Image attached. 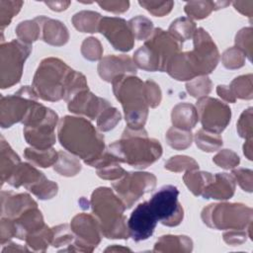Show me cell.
I'll list each match as a JSON object with an SVG mask.
<instances>
[{
  "instance_id": "cell-1",
  "label": "cell",
  "mask_w": 253,
  "mask_h": 253,
  "mask_svg": "<svg viewBox=\"0 0 253 253\" xmlns=\"http://www.w3.org/2000/svg\"><path fill=\"white\" fill-rule=\"evenodd\" d=\"M57 136L66 150L92 167L106 151L104 136L84 118H62L58 123Z\"/></svg>"
},
{
  "instance_id": "cell-2",
  "label": "cell",
  "mask_w": 253,
  "mask_h": 253,
  "mask_svg": "<svg viewBox=\"0 0 253 253\" xmlns=\"http://www.w3.org/2000/svg\"><path fill=\"white\" fill-rule=\"evenodd\" d=\"M108 150L121 163H126L134 168L143 169L162 155V146L155 138H150L144 128L133 129L126 126L121 139L114 141Z\"/></svg>"
},
{
  "instance_id": "cell-3",
  "label": "cell",
  "mask_w": 253,
  "mask_h": 253,
  "mask_svg": "<svg viewBox=\"0 0 253 253\" xmlns=\"http://www.w3.org/2000/svg\"><path fill=\"white\" fill-rule=\"evenodd\" d=\"M90 206L104 237L109 239L129 237L126 218L124 215L126 206L110 188H97L92 193Z\"/></svg>"
},
{
  "instance_id": "cell-4",
  "label": "cell",
  "mask_w": 253,
  "mask_h": 253,
  "mask_svg": "<svg viewBox=\"0 0 253 253\" xmlns=\"http://www.w3.org/2000/svg\"><path fill=\"white\" fill-rule=\"evenodd\" d=\"M112 85L115 97L123 106L127 126L143 128L149 108L144 82L135 75H120L112 81Z\"/></svg>"
},
{
  "instance_id": "cell-5",
  "label": "cell",
  "mask_w": 253,
  "mask_h": 253,
  "mask_svg": "<svg viewBox=\"0 0 253 253\" xmlns=\"http://www.w3.org/2000/svg\"><path fill=\"white\" fill-rule=\"evenodd\" d=\"M73 71L59 58H44L35 73L32 88L37 96L44 101L55 102L64 99Z\"/></svg>"
},
{
  "instance_id": "cell-6",
  "label": "cell",
  "mask_w": 253,
  "mask_h": 253,
  "mask_svg": "<svg viewBox=\"0 0 253 253\" xmlns=\"http://www.w3.org/2000/svg\"><path fill=\"white\" fill-rule=\"evenodd\" d=\"M205 224L213 229H247L252 224V209L237 203L211 204L202 211Z\"/></svg>"
},
{
  "instance_id": "cell-7",
  "label": "cell",
  "mask_w": 253,
  "mask_h": 253,
  "mask_svg": "<svg viewBox=\"0 0 253 253\" xmlns=\"http://www.w3.org/2000/svg\"><path fill=\"white\" fill-rule=\"evenodd\" d=\"M31 51V44H27L20 40L1 42L0 86L2 89L10 88L19 83L23 74L24 63Z\"/></svg>"
},
{
  "instance_id": "cell-8",
  "label": "cell",
  "mask_w": 253,
  "mask_h": 253,
  "mask_svg": "<svg viewBox=\"0 0 253 253\" xmlns=\"http://www.w3.org/2000/svg\"><path fill=\"white\" fill-rule=\"evenodd\" d=\"M194 48L186 52L190 66L195 76L208 75L216 67L219 52L209 33L203 28H198L193 36Z\"/></svg>"
},
{
  "instance_id": "cell-9",
  "label": "cell",
  "mask_w": 253,
  "mask_h": 253,
  "mask_svg": "<svg viewBox=\"0 0 253 253\" xmlns=\"http://www.w3.org/2000/svg\"><path fill=\"white\" fill-rule=\"evenodd\" d=\"M179 190L173 185L160 188L150 199L149 206L157 221L166 226H177L184 217V210L178 201Z\"/></svg>"
},
{
  "instance_id": "cell-10",
  "label": "cell",
  "mask_w": 253,
  "mask_h": 253,
  "mask_svg": "<svg viewBox=\"0 0 253 253\" xmlns=\"http://www.w3.org/2000/svg\"><path fill=\"white\" fill-rule=\"evenodd\" d=\"M156 177L148 172H126V174L112 183L118 197L126 209H129L140 197L154 190Z\"/></svg>"
},
{
  "instance_id": "cell-11",
  "label": "cell",
  "mask_w": 253,
  "mask_h": 253,
  "mask_svg": "<svg viewBox=\"0 0 253 253\" xmlns=\"http://www.w3.org/2000/svg\"><path fill=\"white\" fill-rule=\"evenodd\" d=\"M38 96L32 86H23L13 95L1 96L0 121L3 128L10 127L14 124L24 120L28 111Z\"/></svg>"
},
{
  "instance_id": "cell-12",
  "label": "cell",
  "mask_w": 253,
  "mask_h": 253,
  "mask_svg": "<svg viewBox=\"0 0 253 253\" xmlns=\"http://www.w3.org/2000/svg\"><path fill=\"white\" fill-rule=\"evenodd\" d=\"M70 227L75 235V240L65 251L92 252L101 241L102 233L99 223L91 214L78 213L72 218Z\"/></svg>"
},
{
  "instance_id": "cell-13",
  "label": "cell",
  "mask_w": 253,
  "mask_h": 253,
  "mask_svg": "<svg viewBox=\"0 0 253 253\" xmlns=\"http://www.w3.org/2000/svg\"><path fill=\"white\" fill-rule=\"evenodd\" d=\"M196 107L199 120L206 130L220 133L230 122V108L215 98L202 97L198 99Z\"/></svg>"
},
{
  "instance_id": "cell-14",
  "label": "cell",
  "mask_w": 253,
  "mask_h": 253,
  "mask_svg": "<svg viewBox=\"0 0 253 253\" xmlns=\"http://www.w3.org/2000/svg\"><path fill=\"white\" fill-rule=\"evenodd\" d=\"M158 65V71H166L170 59L181 52L182 42L176 40L169 32L160 28L153 30L151 36L145 41L144 44Z\"/></svg>"
},
{
  "instance_id": "cell-15",
  "label": "cell",
  "mask_w": 253,
  "mask_h": 253,
  "mask_svg": "<svg viewBox=\"0 0 253 253\" xmlns=\"http://www.w3.org/2000/svg\"><path fill=\"white\" fill-rule=\"evenodd\" d=\"M117 50L129 51L134 45V38L126 20L119 17H102L99 30Z\"/></svg>"
},
{
  "instance_id": "cell-16",
  "label": "cell",
  "mask_w": 253,
  "mask_h": 253,
  "mask_svg": "<svg viewBox=\"0 0 253 253\" xmlns=\"http://www.w3.org/2000/svg\"><path fill=\"white\" fill-rule=\"evenodd\" d=\"M156 224L157 218L153 213L149 203H140L132 211L127 220L129 236L134 241L146 240L153 234Z\"/></svg>"
},
{
  "instance_id": "cell-17",
  "label": "cell",
  "mask_w": 253,
  "mask_h": 253,
  "mask_svg": "<svg viewBox=\"0 0 253 253\" xmlns=\"http://www.w3.org/2000/svg\"><path fill=\"white\" fill-rule=\"evenodd\" d=\"M110 106L107 100L96 96L89 89L78 92L67 101V107L71 113L83 115L90 120H97L99 115Z\"/></svg>"
},
{
  "instance_id": "cell-18",
  "label": "cell",
  "mask_w": 253,
  "mask_h": 253,
  "mask_svg": "<svg viewBox=\"0 0 253 253\" xmlns=\"http://www.w3.org/2000/svg\"><path fill=\"white\" fill-rule=\"evenodd\" d=\"M98 73L103 80L112 82L120 75H135L136 66L127 55L111 54L101 58L98 64Z\"/></svg>"
},
{
  "instance_id": "cell-19",
  "label": "cell",
  "mask_w": 253,
  "mask_h": 253,
  "mask_svg": "<svg viewBox=\"0 0 253 253\" xmlns=\"http://www.w3.org/2000/svg\"><path fill=\"white\" fill-rule=\"evenodd\" d=\"M34 207H38V204L28 194L4 191L1 193V217L13 220Z\"/></svg>"
},
{
  "instance_id": "cell-20",
  "label": "cell",
  "mask_w": 253,
  "mask_h": 253,
  "mask_svg": "<svg viewBox=\"0 0 253 253\" xmlns=\"http://www.w3.org/2000/svg\"><path fill=\"white\" fill-rule=\"evenodd\" d=\"M36 20L41 26L42 39L44 42L54 46H61L68 42V30L60 21L44 16H38Z\"/></svg>"
},
{
  "instance_id": "cell-21",
  "label": "cell",
  "mask_w": 253,
  "mask_h": 253,
  "mask_svg": "<svg viewBox=\"0 0 253 253\" xmlns=\"http://www.w3.org/2000/svg\"><path fill=\"white\" fill-rule=\"evenodd\" d=\"M12 220V219H11ZM15 227V237L25 240L28 235L42 228L45 224L43 217L38 207L31 208L13 219Z\"/></svg>"
},
{
  "instance_id": "cell-22",
  "label": "cell",
  "mask_w": 253,
  "mask_h": 253,
  "mask_svg": "<svg viewBox=\"0 0 253 253\" xmlns=\"http://www.w3.org/2000/svg\"><path fill=\"white\" fill-rule=\"evenodd\" d=\"M55 124H44L37 126H25L24 137L35 148L47 149L55 143Z\"/></svg>"
},
{
  "instance_id": "cell-23",
  "label": "cell",
  "mask_w": 253,
  "mask_h": 253,
  "mask_svg": "<svg viewBox=\"0 0 253 253\" xmlns=\"http://www.w3.org/2000/svg\"><path fill=\"white\" fill-rule=\"evenodd\" d=\"M235 179L227 173H216L213 181L209 184L201 196L205 199L227 200L235 192Z\"/></svg>"
},
{
  "instance_id": "cell-24",
  "label": "cell",
  "mask_w": 253,
  "mask_h": 253,
  "mask_svg": "<svg viewBox=\"0 0 253 253\" xmlns=\"http://www.w3.org/2000/svg\"><path fill=\"white\" fill-rule=\"evenodd\" d=\"M44 178L46 177L34 166L29 163L21 162L16 167L10 178L7 180V183L14 188L24 186L27 190L30 191L31 188L36 186Z\"/></svg>"
},
{
  "instance_id": "cell-25",
  "label": "cell",
  "mask_w": 253,
  "mask_h": 253,
  "mask_svg": "<svg viewBox=\"0 0 253 253\" xmlns=\"http://www.w3.org/2000/svg\"><path fill=\"white\" fill-rule=\"evenodd\" d=\"M171 121L173 126L185 130H191L196 126L199 121V115L196 107L190 103L177 104L172 109Z\"/></svg>"
},
{
  "instance_id": "cell-26",
  "label": "cell",
  "mask_w": 253,
  "mask_h": 253,
  "mask_svg": "<svg viewBox=\"0 0 253 253\" xmlns=\"http://www.w3.org/2000/svg\"><path fill=\"white\" fill-rule=\"evenodd\" d=\"M192 240L186 235H163L154 244V252H191Z\"/></svg>"
},
{
  "instance_id": "cell-27",
  "label": "cell",
  "mask_w": 253,
  "mask_h": 253,
  "mask_svg": "<svg viewBox=\"0 0 253 253\" xmlns=\"http://www.w3.org/2000/svg\"><path fill=\"white\" fill-rule=\"evenodd\" d=\"M227 1H189L186 3L184 10L190 19L202 20L207 18L212 11L224 8L229 5Z\"/></svg>"
},
{
  "instance_id": "cell-28",
  "label": "cell",
  "mask_w": 253,
  "mask_h": 253,
  "mask_svg": "<svg viewBox=\"0 0 253 253\" xmlns=\"http://www.w3.org/2000/svg\"><path fill=\"white\" fill-rule=\"evenodd\" d=\"M0 176L2 185L7 182L16 167L21 163L18 154L11 148L9 143L1 136V154H0Z\"/></svg>"
},
{
  "instance_id": "cell-29",
  "label": "cell",
  "mask_w": 253,
  "mask_h": 253,
  "mask_svg": "<svg viewBox=\"0 0 253 253\" xmlns=\"http://www.w3.org/2000/svg\"><path fill=\"white\" fill-rule=\"evenodd\" d=\"M166 72L178 81L191 80L196 77L190 66L186 52H179L174 55L168 62Z\"/></svg>"
},
{
  "instance_id": "cell-30",
  "label": "cell",
  "mask_w": 253,
  "mask_h": 253,
  "mask_svg": "<svg viewBox=\"0 0 253 253\" xmlns=\"http://www.w3.org/2000/svg\"><path fill=\"white\" fill-rule=\"evenodd\" d=\"M102 16L94 11L83 10L72 17V24L81 33H97Z\"/></svg>"
},
{
  "instance_id": "cell-31",
  "label": "cell",
  "mask_w": 253,
  "mask_h": 253,
  "mask_svg": "<svg viewBox=\"0 0 253 253\" xmlns=\"http://www.w3.org/2000/svg\"><path fill=\"white\" fill-rule=\"evenodd\" d=\"M213 179L214 175L211 174L210 172L197 170L187 171L183 176L186 186L195 196H201L206 187L211 184Z\"/></svg>"
},
{
  "instance_id": "cell-32",
  "label": "cell",
  "mask_w": 253,
  "mask_h": 253,
  "mask_svg": "<svg viewBox=\"0 0 253 253\" xmlns=\"http://www.w3.org/2000/svg\"><path fill=\"white\" fill-rule=\"evenodd\" d=\"M24 156L33 164L42 168H46L54 165L58 158V152L55 151L52 147L47 149H38L35 147H29L25 149Z\"/></svg>"
},
{
  "instance_id": "cell-33",
  "label": "cell",
  "mask_w": 253,
  "mask_h": 253,
  "mask_svg": "<svg viewBox=\"0 0 253 253\" xmlns=\"http://www.w3.org/2000/svg\"><path fill=\"white\" fill-rule=\"evenodd\" d=\"M54 171L65 177H72L81 170V163L78 158L65 151H58V158L53 165Z\"/></svg>"
},
{
  "instance_id": "cell-34",
  "label": "cell",
  "mask_w": 253,
  "mask_h": 253,
  "mask_svg": "<svg viewBox=\"0 0 253 253\" xmlns=\"http://www.w3.org/2000/svg\"><path fill=\"white\" fill-rule=\"evenodd\" d=\"M196 30V24L192 19L188 17H180L171 23L168 32L180 42H183L193 38Z\"/></svg>"
},
{
  "instance_id": "cell-35",
  "label": "cell",
  "mask_w": 253,
  "mask_h": 253,
  "mask_svg": "<svg viewBox=\"0 0 253 253\" xmlns=\"http://www.w3.org/2000/svg\"><path fill=\"white\" fill-rule=\"evenodd\" d=\"M195 141L197 146L205 152L216 151L222 145V138L219 133L211 132L204 128H201L196 132Z\"/></svg>"
},
{
  "instance_id": "cell-36",
  "label": "cell",
  "mask_w": 253,
  "mask_h": 253,
  "mask_svg": "<svg viewBox=\"0 0 253 253\" xmlns=\"http://www.w3.org/2000/svg\"><path fill=\"white\" fill-rule=\"evenodd\" d=\"M41 34L42 29L36 18L34 20L23 21L16 27V35L18 39L27 44H31L32 42L38 41Z\"/></svg>"
},
{
  "instance_id": "cell-37",
  "label": "cell",
  "mask_w": 253,
  "mask_h": 253,
  "mask_svg": "<svg viewBox=\"0 0 253 253\" xmlns=\"http://www.w3.org/2000/svg\"><path fill=\"white\" fill-rule=\"evenodd\" d=\"M166 142L176 150H183L192 144L193 134L191 130L181 129L175 126L170 127L165 134Z\"/></svg>"
},
{
  "instance_id": "cell-38",
  "label": "cell",
  "mask_w": 253,
  "mask_h": 253,
  "mask_svg": "<svg viewBox=\"0 0 253 253\" xmlns=\"http://www.w3.org/2000/svg\"><path fill=\"white\" fill-rule=\"evenodd\" d=\"M52 237V228H49L47 225H44L42 228L28 235L25 241L27 242V245L35 251H45L47 246L51 244Z\"/></svg>"
},
{
  "instance_id": "cell-39",
  "label": "cell",
  "mask_w": 253,
  "mask_h": 253,
  "mask_svg": "<svg viewBox=\"0 0 253 253\" xmlns=\"http://www.w3.org/2000/svg\"><path fill=\"white\" fill-rule=\"evenodd\" d=\"M232 95L239 99L250 100L253 97V85H252V74L241 75L234 78L228 86Z\"/></svg>"
},
{
  "instance_id": "cell-40",
  "label": "cell",
  "mask_w": 253,
  "mask_h": 253,
  "mask_svg": "<svg viewBox=\"0 0 253 253\" xmlns=\"http://www.w3.org/2000/svg\"><path fill=\"white\" fill-rule=\"evenodd\" d=\"M127 24L133 38L137 41L147 40L154 30L152 22L148 18L140 15L130 19Z\"/></svg>"
},
{
  "instance_id": "cell-41",
  "label": "cell",
  "mask_w": 253,
  "mask_h": 253,
  "mask_svg": "<svg viewBox=\"0 0 253 253\" xmlns=\"http://www.w3.org/2000/svg\"><path fill=\"white\" fill-rule=\"evenodd\" d=\"M211 86L212 83L211 79L207 75H202L189 80L186 84V89L192 97L200 99L210 94Z\"/></svg>"
},
{
  "instance_id": "cell-42",
  "label": "cell",
  "mask_w": 253,
  "mask_h": 253,
  "mask_svg": "<svg viewBox=\"0 0 253 253\" xmlns=\"http://www.w3.org/2000/svg\"><path fill=\"white\" fill-rule=\"evenodd\" d=\"M164 168L172 172L191 171L199 169L198 162L187 155H175L170 157L164 164Z\"/></svg>"
},
{
  "instance_id": "cell-43",
  "label": "cell",
  "mask_w": 253,
  "mask_h": 253,
  "mask_svg": "<svg viewBox=\"0 0 253 253\" xmlns=\"http://www.w3.org/2000/svg\"><path fill=\"white\" fill-rule=\"evenodd\" d=\"M122 115L115 107L106 108L97 118V127L100 131H109L113 129L121 121Z\"/></svg>"
},
{
  "instance_id": "cell-44",
  "label": "cell",
  "mask_w": 253,
  "mask_h": 253,
  "mask_svg": "<svg viewBox=\"0 0 253 253\" xmlns=\"http://www.w3.org/2000/svg\"><path fill=\"white\" fill-rule=\"evenodd\" d=\"M53 231V237L51 241V245L55 248L57 247H63L67 246L70 247L75 240V235L71 229V227L67 224H60L57 226L52 227ZM67 248L63 249L62 251H65Z\"/></svg>"
},
{
  "instance_id": "cell-45",
  "label": "cell",
  "mask_w": 253,
  "mask_h": 253,
  "mask_svg": "<svg viewBox=\"0 0 253 253\" xmlns=\"http://www.w3.org/2000/svg\"><path fill=\"white\" fill-rule=\"evenodd\" d=\"M24 2L23 1H10V0H0V26L1 31L4 30L6 26H8L13 17L16 16Z\"/></svg>"
},
{
  "instance_id": "cell-46",
  "label": "cell",
  "mask_w": 253,
  "mask_h": 253,
  "mask_svg": "<svg viewBox=\"0 0 253 253\" xmlns=\"http://www.w3.org/2000/svg\"><path fill=\"white\" fill-rule=\"evenodd\" d=\"M132 60L135 66L145 71H158V65L156 63V60L145 45L140 46L134 51Z\"/></svg>"
},
{
  "instance_id": "cell-47",
  "label": "cell",
  "mask_w": 253,
  "mask_h": 253,
  "mask_svg": "<svg viewBox=\"0 0 253 253\" xmlns=\"http://www.w3.org/2000/svg\"><path fill=\"white\" fill-rule=\"evenodd\" d=\"M81 53L84 58L91 61L101 59L103 54V47L100 41L93 37L85 39L81 44Z\"/></svg>"
},
{
  "instance_id": "cell-48",
  "label": "cell",
  "mask_w": 253,
  "mask_h": 253,
  "mask_svg": "<svg viewBox=\"0 0 253 253\" xmlns=\"http://www.w3.org/2000/svg\"><path fill=\"white\" fill-rule=\"evenodd\" d=\"M245 54L237 47L227 48L221 55V62L227 69H238L245 63Z\"/></svg>"
},
{
  "instance_id": "cell-49",
  "label": "cell",
  "mask_w": 253,
  "mask_h": 253,
  "mask_svg": "<svg viewBox=\"0 0 253 253\" xmlns=\"http://www.w3.org/2000/svg\"><path fill=\"white\" fill-rule=\"evenodd\" d=\"M253 30L251 27L241 29L235 36V47L240 49L245 56L251 60L252 56V39Z\"/></svg>"
},
{
  "instance_id": "cell-50",
  "label": "cell",
  "mask_w": 253,
  "mask_h": 253,
  "mask_svg": "<svg viewBox=\"0 0 253 253\" xmlns=\"http://www.w3.org/2000/svg\"><path fill=\"white\" fill-rule=\"evenodd\" d=\"M212 161L220 168L232 169L239 164L240 158L233 150L222 149L213 156Z\"/></svg>"
},
{
  "instance_id": "cell-51",
  "label": "cell",
  "mask_w": 253,
  "mask_h": 253,
  "mask_svg": "<svg viewBox=\"0 0 253 253\" xmlns=\"http://www.w3.org/2000/svg\"><path fill=\"white\" fill-rule=\"evenodd\" d=\"M57 190L58 187L56 183L44 178L32 189H30V192H32L41 200H49L57 194Z\"/></svg>"
},
{
  "instance_id": "cell-52",
  "label": "cell",
  "mask_w": 253,
  "mask_h": 253,
  "mask_svg": "<svg viewBox=\"0 0 253 253\" xmlns=\"http://www.w3.org/2000/svg\"><path fill=\"white\" fill-rule=\"evenodd\" d=\"M138 3L156 17H163L169 14L174 6L173 1H139Z\"/></svg>"
},
{
  "instance_id": "cell-53",
  "label": "cell",
  "mask_w": 253,
  "mask_h": 253,
  "mask_svg": "<svg viewBox=\"0 0 253 253\" xmlns=\"http://www.w3.org/2000/svg\"><path fill=\"white\" fill-rule=\"evenodd\" d=\"M237 132L245 139H252V108L244 110L237 122Z\"/></svg>"
},
{
  "instance_id": "cell-54",
  "label": "cell",
  "mask_w": 253,
  "mask_h": 253,
  "mask_svg": "<svg viewBox=\"0 0 253 253\" xmlns=\"http://www.w3.org/2000/svg\"><path fill=\"white\" fill-rule=\"evenodd\" d=\"M252 224L247 229H229L223 233V240L232 246L240 245L247 239V235L251 237Z\"/></svg>"
},
{
  "instance_id": "cell-55",
  "label": "cell",
  "mask_w": 253,
  "mask_h": 253,
  "mask_svg": "<svg viewBox=\"0 0 253 253\" xmlns=\"http://www.w3.org/2000/svg\"><path fill=\"white\" fill-rule=\"evenodd\" d=\"M232 176L242 190L251 193L252 192V181H253V172L250 169L237 168L232 170Z\"/></svg>"
},
{
  "instance_id": "cell-56",
  "label": "cell",
  "mask_w": 253,
  "mask_h": 253,
  "mask_svg": "<svg viewBox=\"0 0 253 253\" xmlns=\"http://www.w3.org/2000/svg\"><path fill=\"white\" fill-rule=\"evenodd\" d=\"M145 84V96L148 107L156 108L161 102V90L159 86L151 80H146Z\"/></svg>"
},
{
  "instance_id": "cell-57",
  "label": "cell",
  "mask_w": 253,
  "mask_h": 253,
  "mask_svg": "<svg viewBox=\"0 0 253 253\" xmlns=\"http://www.w3.org/2000/svg\"><path fill=\"white\" fill-rule=\"evenodd\" d=\"M97 4L104 10L115 14H121L127 11L129 7L128 1H98Z\"/></svg>"
},
{
  "instance_id": "cell-58",
  "label": "cell",
  "mask_w": 253,
  "mask_h": 253,
  "mask_svg": "<svg viewBox=\"0 0 253 253\" xmlns=\"http://www.w3.org/2000/svg\"><path fill=\"white\" fill-rule=\"evenodd\" d=\"M232 5L242 15H245L250 19L252 18L253 1H234V2H232Z\"/></svg>"
},
{
  "instance_id": "cell-59",
  "label": "cell",
  "mask_w": 253,
  "mask_h": 253,
  "mask_svg": "<svg viewBox=\"0 0 253 253\" xmlns=\"http://www.w3.org/2000/svg\"><path fill=\"white\" fill-rule=\"evenodd\" d=\"M216 93L222 100H224L227 103H235V101H236V99L232 95L229 87L226 85H218L216 87Z\"/></svg>"
},
{
  "instance_id": "cell-60",
  "label": "cell",
  "mask_w": 253,
  "mask_h": 253,
  "mask_svg": "<svg viewBox=\"0 0 253 253\" xmlns=\"http://www.w3.org/2000/svg\"><path fill=\"white\" fill-rule=\"evenodd\" d=\"M45 5H47L53 11H63L66 10L67 7L70 5V1H45Z\"/></svg>"
},
{
  "instance_id": "cell-61",
  "label": "cell",
  "mask_w": 253,
  "mask_h": 253,
  "mask_svg": "<svg viewBox=\"0 0 253 253\" xmlns=\"http://www.w3.org/2000/svg\"><path fill=\"white\" fill-rule=\"evenodd\" d=\"M243 153L247 159L252 160V139H246L243 145Z\"/></svg>"
},
{
  "instance_id": "cell-62",
  "label": "cell",
  "mask_w": 253,
  "mask_h": 253,
  "mask_svg": "<svg viewBox=\"0 0 253 253\" xmlns=\"http://www.w3.org/2000/svg\"><path fill=\"white\" fill-rule=\"evenodd\" d=\"M14 251H28V249L15 243H8V246L2 249V252H14Z\"/></svg>"
},
{
  "instance_id": "cell-63",
  "label": "cell",
  "mask_w": 253,
  "mask_h": 253,
  "mask_svg": "<svg viewBox=\"0 0 253 253\" xmlns=\"http://www.w3.org/2000/svg\"><path fill=\"white\" fill-rule=\"evenodd\" d=\"M106 252L108 251H130L128 248L126 247H118V246H113V247H108L106 250Z\"/></svg>"
}]
</instances>
